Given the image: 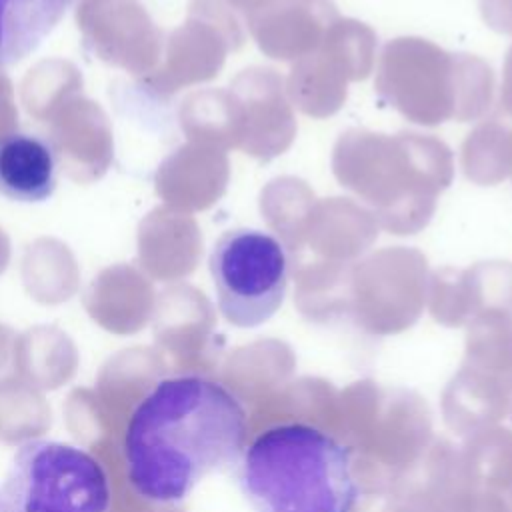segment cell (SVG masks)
<instances>
[{"mask_svg": "<svg viewBox=\"0 0 512 512\" xmlns=\"http://www.w3.org/2000/svg\"><path fill=\"white\" fill-rule=\"evenodd\" d=\"M246 432V410L222 382L200 374L164 378L126 424L130 486L154 504L182 502L206 476L238 464Z\"/></svg>", "mask_w": 512, "mask_h": 512, "instance_id": "cell-1", "label": "cell"}, {"mask_svg": "<svg viewBox=\"0 0 512 512\" xmlns=\"http://www.w3.org/2000/svg\"><path fill=\"white\" fill-rule=\"evenodd\" d=\"M102 464L84 448L56 440L22 442L0 482V512H110Z\"/></svg>", "mask_w": 512, "mask_h": 512, "instance_id": "cell-3", "label": "cell"}, {"mask_svg": "<svg viewBox=\"0 0 512 512\" xmlns=\"http://www.w3.org/2000/svg\"><path fill=\"white\" fill-rule=\"evenodd\" d=\"M236 478L254 512H352L358 498L350 450L300 422L260 432L244 448Z\"/></svg>", "mask_w": 512, "mask_h": 512, "instance_id": "cell-2", "label": "cell"}, {"mask_svg": "<svg viewBox=\"0 0 512 512\" xmlns=\"http://www.w3.org/2000/svg\"><path fill=\"white\" fill-rule=\"evenodd\" d=\"M58 182L54 144L36 132L14 130L0 136V194L14 202L48 200Z\"/></svg>", "mask_w": 512, "mask_h": 512, "instance_id": "cell-5", "label": "cell"}, {"mask_svg": "<svg viewBox=\"0 0 512 512\" xmlns=\"http://www.w3.org/2000/svg\"><path fill=\"white\" fill-rule=\"evenodd\" d=\"M222 318L238 328L270 320L284 302L290 262L284 244L268 232L234 228L224 232L208 260Z\"/></svg>", "mask_w": 512, "mask_h": 512, "instance_id": "cell-4", "label": "cell"}, {"mask_svg": "<svg viewBox=\"0 0 512 512\" xmlns=\"http://www.w3.org/2000/svg\"><path fill=\"white\" fill-rule=\"evenodd\" d=\"M74 0H0V68L28 58L60 24Z\"/></svg>", "mask_w": 512, "mask_h": 512, "instance_id": "cell-6", "label": "cell"}]
</instances>
